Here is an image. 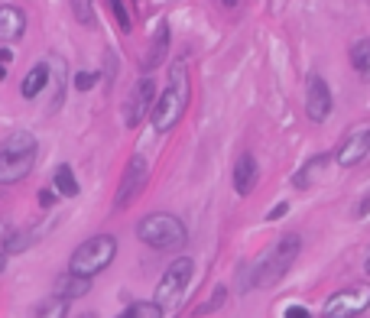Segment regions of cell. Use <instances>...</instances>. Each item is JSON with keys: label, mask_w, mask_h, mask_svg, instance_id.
<instances>
[{"label": "cell", "mask_w": 370, "mask_h": 318, "mask_svg": "<svg viewBox=\"0 0 370 318\" xmlns=\"http://www.w3.org/2000/svg\"><path fill=\"white\" fill-rule=\"evenodd\" d=\"M299 250H302V241L296 234L279 237L270 250H263L260 257L244 270V276H240V289L250 292V289H267V286H273V283H279L286 273H289V266L296 263Z\"/></svg>", "instance_id": "1"}, {"label": "cell", "mask_w": 370, "mask_h": 318, "mask_svg": "<svg viewBox=\"0 0 370 318\" xmlns=\"http://www.w3.org/2000/svg\"><path fill=\"white\" fill-rule=\"evenodd\" d=\"M189 98H192V82H189V65H185V59L172 62L169 68V82H166V88H162L159 101L153 104V127L156 133H169L172 127H176L179 121H182L185 107H189Z\"/></svg>", "instance_id": "2"}, {"label": "cell", "mask_w": 370, "mask_h": 318, "mask_svg": "<svg viewBox=\"0 0 370 318\" xmlns=\"http://www.w3.org/2000/svg\"><path fill=\"white\" fill-rule=\"evenodd\" d=\"M36 163V136L33 133H13L0 146V185H16L30 175Z\"/></svg>", "instance_id": "3"}, {"label": "cell", "mask_w": 370, "mask_h": 318, "mask_svg": "<svg viewBox=\"0 0 370 318\" xmlns=\"http://www.w3.org/2000/svg\"><path fill=\"white\" fill-rule=\"evenodd\" d=\"M117 257V241L111 234H98V237H88L82 247L69 257V273L82 276V280H91L98 273H104Z\"/></svg>", "instance_id": "4"}, {"label": "cell", "mask_w": 370, "mask_h": 318, "mask_svg": "<svg viewBox=\"0 0 370 318\" xmlns=\"http://www.w3.org/2000/svg\"><path fill=\"white\" fill-rule=\"evenodd\" d=\"M137 237L143 243L156 250H179L185 247L189 234H185V224L176 218V214H166V212H153L137 224Z\"/></svg>", "instance_id": "5"}, {"label": "cell", "mask_w": 370, "mask_h": 318, "mask_svg": "<svg viewBox=\"0 0 370 318\" xmlns=\"http://www.w3.org/2000/svg\"><path fill=\"white\" fill-rule=\"evenodd\" d=\"M192 273H195V263L189 257H179L176 263H169V270L162 273L159 286H156L153 302L159 305V309H172V305H179V299H182L185 289H189V283H192Z\"/></svg>", "instance_id": "6"}, {"label": "cell", "mask_w": 370, "mask_h": 318, "mask_svg": "<svg viewBox=\"0 0 370 318\" xmlns=\"http://www.w3.org/2000/svg\"><path fill=\"white\" fill-rule=\"evenodd\" d=\"M367 309H370V286L367 283H354V286L338 289L335 295H328L322 315L325 318H357Z\"/></svg>", "instance_id": "7"}, {"label": "cell", "mask_w": 370, "mask_h": 318, "mask_svg": "<svg viewBox=\"0 0 370 318\" xmlns=\"http://www.w3.org/2000/svg\"><path fill=\"white\" fill-rule=\"evenodd\" d=\"M147 179H150L147 159L133 156L130 163H127V169H123V175H120V185H117V195H114V208H127V204H130L133 198L143 192Z\"/></svg>", "instance_id": "8"}, {"label": "cell", "mask_w": 370, "mask_h": 318, "mask_svg": "<svg viewBox=\"0 0 370 318\" xmlns=\"http://www.w3.org/2000/svg\"><path fill=\"white\" fill-rule=\"evenodd\" d=\"M153 98H156L153 78H140V82L133 84L127 104H123V121H127V127H140V121L153 114Z\"/></svg>", "instance_id": "9"}, {"label": "cell", "mask_w": 370, "mask_h": 318, "mask_svg": "<svg viewBox=\"0 0 370 318\" xmlns=\"http://www.w3.org/2000/svg\"><path fill=\"white\" fill-rule=\"evenodd\" d=\"M305 114L312 124H325L332 114V88L322 75H308V88H305Z\"/></svg>", "instance_id": "10"}, {"label": "cell", "mask_w": 370, "mask_h": 318, "mask_svg": "<svg viewBox=\"0 0 370 318\" xmlns=\"http://www.w3.org/2000/svg\"><path fill=\"white\" fill-rule=\"evenodd\" d=\"M370 153V127H361L354 130V133L344 136V143L338 146V153H335V159H338V166H357V163H364Z\"/></svg>", "instance_id": "11"}, {"label": "cell", "mask_w": 370, "mask_h": 318, "mask_svg": "<svg viewBox=\"0 0 370 318\" xmlns=\"http://www.w3.org/2000/svg\"><path fill=\"white\" fill-rule=\"evenodd\" d=\"M26 33V13L13 4L0 7V43H16Z\"/></svg>", "instance_id": "12"}, {"label": "cell", "mask_w": 370, "mask_h": 318, "mask_svg": "<svg viewBox=\"0 0 370 318\" xmlns=\"http://www.w3.org/2000/svg\"><path fill=\"white\" fill-rule=\"evenodd\" d=\"M257 179H260V166H257V159L250 153L237 159V166H234V189L237 195H250L257 189Z\"/></svg>", "instance_id": "13"}, {"label": "cell", "mask_w": 370, "mask_h": 318, "mask_svg": "<svg viewBox=\"0 0 370 318\" xmlns=\"http://www.w3.org/2000/svg\"><path fill=\"white\" fill-rule=\"evenodd\" d=\"M88 289H91V280H82V276H75V273H62L59 280L52 283V295H59V299H65V302L88 295Z\"/></svg>", "instance_id": "14"}, {"label": "cell", "mask_w": 370, "mask_h": 318, "mask_svg": "<svg viewBox=\"0 0 370 318\" xmlns=\"http://www.w3.org/2000/svg\"><path fill=\"white\" fill-rule=\"evenodd\" d=\"M166 49H169V23H159V30H156L153 36V45L147 49V55H143V72H153V68H159L162 62H166Z\"/></svg>", "instance_id": "15"}, {"label": "cell", "mask_w": 370, "mask_h": 318, "mask_svg": "<svg viewBox=\"0 0 370 318\" xmlns=\"http://www.w3.org/2000/svg\"><path fill=\"white\" fill-rule=\"evenodd\" d=\"M46 84H49V65H46V62H39L30 75L20 82V94H23V98H36V94L46 88Z\"/></svg>", "instance_id": "16"}, {"label": "cell", "mask_w": 370, "mask_h": 318, "mask_svg": "<svg viewBox=\"0 0 370 318\" xmlns=\"http://www.w3.org/2000/svg\"><path fill=\"white\" fill-rule=\"evenodd\" d=\"M328 159H332V156H328V153H318V156H312V159H308L305 166H302L299 172L293 175V185H296V189H308V185H312V175H315L318 169H325V166H328Z\"/></svg>", "instance_id": "17"}, {"label": "cell", "mask_w": 370, "mask_h": 318, "mask_svg": "<svg viewBox=\"0 0 370 318\" xmlns=\"http://www.w3.org/2000/svg\"><path fill=\"white\" fill-rule=\"evenodd\" d=\"M351 65H354V72L364 82H370V39H357L351 45Z\"/></svg>", "instance_id": "18"}, {"label": "cell", "mask_w": 370, "mask_h": 318, "mask_svg": "<svg viewBox=\"0 0 370 318\" xmlns=\"http://www.w3.org/2000/svg\"><path fill=\"white\" fill-rule=\"evenodd\" d=\"M52 189H55V195H65V198L78 195V179H75V172H72V166H59V169H55Z\"/></svg>", "instance_id": "19"}, {"label": "cell", "mask_w": 370, "mask_h": 318, "mask_svg": "<svg viewBox=\"0 0 370 318\" xmlns=\"http://www.w3.org/2000/svg\"><path fill=\"white\" fill-rule=\"evenodd\" d=\"M33 318H69V302L59 299V295H46V299L36 305Z\"/></svg>", "instance_id": "20"}, {"label": "cell", "mask_w": 370, "mask_h": 318, "mask_svg": "<svg viewBox=\"0 0 370 318\" xmlns=\"http://www.w3.org/2000/svg\"><path fill=\"white\" fill-rule=\"evenodd\" d=\"M46 65H49V75H52V84H55L52 107H59L62 104V91H65V62H62V55H49Z\"/></svg>", "instance_id": "21"}, {"label": "cell", "mask_w": 370, "mask_h": 318, "mask_svg": "<svg viewBox=\"0 0 370 318\" xmlns=\"http://www.w3.org/2000/svg\"><path fill=\"white\" fill-rule=\"evenodd\" d=\"M117 318H162V309L156 302H133L127 305V312Z\"/></svg>", "instance_id": "22"}, {"label": "cell", "mask_w": 370, "mask_h": 318, "mask_svg": "<svg viewBox=\"0 0 370 318\" xmlns=\"http://www.w3.org/2000/svg\"><path fill=\"white\" fill-rule=\"evenodd\" d=\"M30 247V234L26 231H7L4 234V253H23Z\"/></svg>", "instance_id": "23"}, {"label": "cell", "mask_w": 370, "mask_h": 318, "mask_svg": "<svg viewBox=\"0 0 370 318\" xmlns=\"http://www.w3.org/2000/svg\"><path fill=\"white\" fill-rule=\"evenodd\" d=\"M72 10H75V20H78V23L94 26V7H91V0H72Z\"/></svg>", "instance_id": "24"}, {"label": "cell", "mask_w": 370, "mask_h": 318, "mask_svg": "<svg viewBox=\"0 0 370 318\" xmlns=\"http://www.w3.org/2000/svg\"><path fill=\"white\" fill-rule=\"evenodd\" d=\"M108 7H111V13H114V20H117V26H120L123 33L133 26V20H130V13H127V7H123V0H108Z\"/></svg>", "instance_id": "25"}, {"label": "cell", "mask_w": 370, "mask_h": 318, "mask_svg": "<svg viewBox=\"0 0 370 318\" xmlns=\"http://www.w3.org/2000/svg\"><path fill=\"white\" fill-rule=\"evenodd\" d=\"M224 299H228V289L224 286H218L215 292H211V299L205 305H198V315H208V312H215V309H221L224 305Z\"/></svg>", "instance_id": "26"}, {"label": "cell", "mask_w": 370, "mask_h": 318, "mask_svg": "<svg viewBox=\"0 0 370 318\" xmlns=\"http://www.w3.org/2000/svg\"><path fill=\"white\" fill-rule=\"evenodd\" d=\"M94 82H98V75H94V72H75V78H72V84H75L78 91H91Z\"/></svg>", "instance_id": "27"}, {"label": "cell", "mask_w": 370, "mask_h": 318, "mask_svg": "<svg viewBox=\"0 0 370 318\" xmlns=\"http://www.w3.org/2000/svg\"><path fill=\"white\" fill-rule=\"evenodd\" d=\"M55 198H59V195H55V189H52V192H49V189L39 192V204H43V208H52Z\"/></svg>", "instance_id": "28"}, {"label": "cell", "mask_w": 370, "mask_h": 318, "mask_svg": "<svg viewBox=\"0 0 370 318\" xmlns=\"http://www.w3.org/2000/svg\"><path fill=\"white\" fill-rule=\"evenodd\" d=\"M283 318H312V315H308V309H302V305H289Z\"/></svg>", "instance_id": "29"}, {"label": "cell", "mask_w": 370, "mask_h": 318, "mask_svg": "<svg viewBox=\"0 0 370 318\" xmlns=\"http://www.w3.org/2000/svg\"><path fill=\"white\" fill-rule=\"evenodd\" d=\"M286 212H289V204H286V202H279V204H273V212L267 214V218H270V221H279Z\"/></svg>", "instance_id": "30"}, {"label": "cell", "mask_w": 370, "mask_h": 318, "mask_svg": "<svg viewBox=\"0 0 370 318\" xmlns=\"http://www.w3.org/2000/svg\"><path fill=\"white\" fill-rule=\"evenodd\" d=\"M370 214V192L361 198V204H357V218H367Z\"/></svg>", "instance_id": "31"}, {"label": "cell", "mask_w": 370, "mask_h": 318, "mask_svg": "<svg viewBox=\"0 0 370 318\" xmlns=\"http://www.w3.org/2000/svg\"><path fill=\"white\" fill-rule=\"evenodd\" d=\"M13 62V53L10 49H0V65H10Z\"/></svg>", "instance_id": "32"}, {"label": "cell", "mask_w": 370, "mask_h": 318, "mask_svg": "<svg viewBox=\"0 0 370 318\" xmlns=\"http://www.w3.org/2000/svg\"><path fill=\"white\" fill-rule=\"evenodd\" d=\"M7 270V253H4V250H0V273Z\"/></svg>", "instance_id": "33"}, {"label": "cell", "mask_w": 370, "mask_h": 318, "mask_svg": "<svg viewBox=\"0 0 370 318\" xmlns=\"http://www.w3.org/2000/svg\"><path fill=\"white\" fill-rule=\"evenodd\" d=\"M221 4H224V7H237L240 0H221Z\"/></svg>", "instance_id": "34"}, {"label": "cell", "mask_w": 370, "mask_h": 318, "mask_svg": "<svg viewBox=\"0 0 370 318\" xmlns=\"http://www.w3.org/2000/svg\"><path fill=\"white\" fill-rule=\"evenodd\" d=\"M4 78H7V65H0V82H4Z\"/></svg>", "instance_id": "35"}, {"label": "cell", "mask_w": 370, "mask_h": 318, "mask_svg": "<svg viewBox=\"0 0 370 318\" xmlns=\"http://www.w3.org/2000/svg\"><path fill=\"white\" fill-rule=\"evenodd\" d=\"M364 270H367V273H370V257H367V266H364Z\"/></svg>", "instance_id": "36"}]
</instances>
